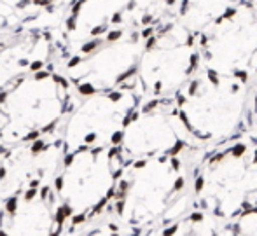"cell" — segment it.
I'll return each instance as SVG.
<instances>
[{
    "mask_svg": "<svg viewBox=\"0 0 257 236\" xmlns=\"http://www.w3.org/2000/svg\"><path fill=\"white\" fill-rule=\"evenodd\" d=\"M180 156L132 159L126 163L114 196V212L128 236L182 217L194 205V166Z\"/></svg>",
    "mask_w": 257,
    "mask_h": 236,
    "instance_id": "obj_1",
    "label": "cell"
},
{
    "mask_svg": "<svg viewBox=\"0 0 257 236\" xmlns=\"http://www.w3.org/2000/svg\"><path fill=\"white\" fill-rule=\"evenodd\" d=\"M194 205L220 226L257 205V128L208 149L194 166Z\"/></svg>",
    "mask_w": 257,
    "mask_h": 236,
    "instance_id": "obj_2",
    "label": "cell"
},
{
    "mask_svg": "<svg viewBox=\"0 0 257 236\" xmlns=\"http://www.w3.org/2000/svg\"><path fill=\"white\" fill-rule=\"evenodd\" d=\"M254 88L243 77L201 67L173 100L189 135L208 151L250 125Z\"/></svg>",
    "mask_w": 257,
    "mask_h": 236,
    "instance_id": "obj_3",
    "label": "cell"
},
{
    "mask_svg": "<svg viewBox=\"0 0 257 236\" xmlns=\"http://www.w3.org/2000/svg\"><path fill=\"white\" fill-rule=\"evenodd\" d=\"M201 67L200 37L173 18L146 39L137 88L144 98H173Z\"/></svg>",
    "mask_w": 257,
    "mask_h": 236,
    "instance_id": "obj_4",
    "label": "cell"
},
{
    "mask_svg": "<svg viewBox=\"0 0 257 236\" xmlns=\"http://www.w3.org/2000/svg\"><path fill=\"white\" fill-rule=\"evenodd\" d=\"M121 149L126 163L159 156L200 161L206 152L186 130L173 98H142L124 128Z\"/></svg>",
    "mask_w": 257,
    "mask_h": 236,
    "instance_id": "obj_5",
    "label": "cell"
},
{
    "mask_svg": "<svg viewBox=\"0 0 257 236\" xmlns=\"http://www.w3.org/2000/svg\"><path fill=\"white\" fill-rule=\"evenodd\" d=\"M240 0H179L175 18L200 37Z\"/></svg>",
    "mask_w": 257,
    "mask_h": 236,
    "instance_id": "obj_6",
    "label": "cell"
},
{
    "mask_svg": "<svg viewBox=\"0 0 257 236\" xmlns=\"http://www.w3.org/2000/svg\"><path fill=\"white\" fill-rule=\"evenodd\" d=\"M220 227L213 217L193 205L182 217L161 224L144 236H220Z\"/></svg>",
    "mask_w": 257,
    "mask_h": 236,
    "instance_id": "obj_7",
    "label": "cell"
},
{
    "mask_svg": "<svg viewBox=\"0 0 257 236\" xmlns=\"http://www.w3.org/2000/svg\"><path fill=\"white\" fill-rule=\"evenodd\" d=\"M222 236H257V205L220 227Z\"/></svg>",
    "mask_w": 257,
    "mask_h": 236,
    "instance_id": "obj_8",
    "label": "cell"
},
{
    "mask_svg": "<svg viewBox=\"0 0 257 236\" xmlns=\"http://www.w3.org/2000/svg\"><path fill=\"white\" fill-rule=\"evenodd\" d=\"M250 117H252V123L257 128V84L254 88V96H252V105H250Z\"/></svg>",
    "mask_w": 257,
    "mask_h": 236,
    "instance_id": "obj_9",
    "label": "cell"
},
{
    "mask_svg": "<svg viewBox=\"0 0 257 236\" xmlns=\"http://www.w3.org/2000/svg\"><path fill=\"white\" fill-rule=\"evenodd\" d=\"M220 236H222V233H220Z\"/></svg>",
    "mask_w": 257,
    "mask_h": 236,
    "instance_id": "obj_10",
    "label": "cell"
}]
</instances>
